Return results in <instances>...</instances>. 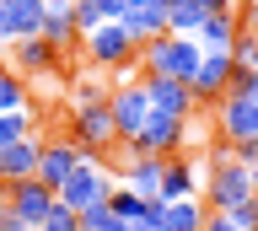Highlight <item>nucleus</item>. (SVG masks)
Segmentation results:
<instances>
[{
  "mask_svg": "<svg viewBox=\"0 0 258 231\" xmlns=\"http://www.w3.org/2000/svg\"><path fill=\"white\" fill-rule=\"evenodd\" d=\"M199 199H205L210 215H231L237 204L253 199V172H247L231 150H215V156L205 162V194Z\"/></svg>",
  "mask_w": 258,
  "mask_h": 231,
  "instance_id": "f257e3e1",
  "label": "nucleus"
},
{
  "mask_svg": "<svg viewBox=\"0 0 258 231\" xmlns=\"http://www.w3.org/2000/svg\"><path fill=\"white\" fill-rule=\"evenodd\" d=\"M199 59H205V49L194 38H183V33H161V38H151V43L135 49V70L140 75H172V81H194Z\"/></svg>",
  "mask_w": 258,
  "mask_h": 231,
  "instance_id": "f03ea898",
  "label": "nucleus"
},
{
  "mask_svg": "<svg viewBox=\"0 0 258 231\" xmlns=\"http://www.w3.org/2000/svg\"><path fill=\"white\" fill-rule=\"evenodd\" d=\"M194 124L199 118H167V113H151L145 118V129L129 140V156H183L194 145Z\"/></svg>",
  "mask_w": 258,
  "mask_h": 231,
  "instance_id": "7ed1b4c3",
  "label": "nucleus"
},
{
  "mask_svg": "<svg viewBox=\"0 0 258 231\" xmlns=\"http://www.w3.org/2000/svg\"><path fill=\"white\" fill-rule=\"evenodd\" d=\"M113 188H118V172H113L102 156H81V167L64 178L59 188V204H70V210H86V204H108Z\"/></svg>",
  "mask_w": 258,
  "mask_h": 231,
  "instance_id": "20e7f679",
  "label": "nucleus"
},
{
  "mask_svg": "<svg viewBox=\"0 0 258 231\" xmlns=\"http://www.w3.org/2000/svg\"><path fill=\"white\" fill-rule=\"evenodd\" d=\"M210 118H215V145L221 150H237V145H253L258 140V102L253 97L226 92V97L210 108Z\"/></svg>",
  "mask_w": 258,
  "mask_h": 231,
  "instance_id": "39448f33",
  "label": "nucleus"
},
{
  "mask_svg": "<svg viewBox=\"0 0 258 231\" xmlns=\"http://www.w3.org/2000/svg\"><path fill=\"white\" fill-rule=\"evenodd\" d=\"M64 134H70V140H76L86 156H108V150L118 145V129H113L108 102H76V108H70V124H64Z\"/></svg>",
  "mask_w": 258,
  "mask_h": 231,
  "instance_id": "423d86ee",
  "label": "nucleus"
},
{
  "mask_svg": "<svg viewBox=\"0 0 258 231\" xmlns=\"http://www.w3.org/2000/svg\"><path fill=\"white\" fill-rule=\"evenodd\" d=\"M135 49H140V43L124 33V22H102L92 38H81V54H86L92 70H124L129 75V70H135Z\"/></svg>",
  "mask_w": 258,
  "mask_h": 231,
  "instance_id": "0eeeda50",
  "label": "nucleus"
},
{
  "mask_svg": "<svg viewBox=\"0 0 258 231\" xmlns=\"http://www.w3.org/2000/svg\"><path fill=\"white\" fill-rule=\"evenodd\" d=\"M108 113H113V129H118V145H129V140L145 129V118H151L145 81H118L108 92Z\"/></svg>",
  "mask_w": 258,
  "mask_h": 231,
  "instance_id": "6e6552de",
  "label": "nucleus"
},
{
  "mask_svg": "<svg viewBox=\"0 0 258 231\" xmlns=\"http://www.w3.org/2000/svg\"><path fill=\"white\" fill-rule=\"evenodd\" d=\"M231 75H237V59H231V54H205V59H199V70H194V81H188L194 102L210 113V108L231 92Z\"/></svg>",
  "mask_w": 258,
  "mask_h": 231,
  "instance_id": "1a4fd4ad",
  "label": "nucleus"
},
{
  "mask_svg": "<svg viewBox=\"0 0 258 231\" xmlns=\"http://www.w3.org/2000/svg\"><path fill=\"white\" fill-rule=\"evenodd\" d=\"M81 156H86V150H81L76 140H70V134H43V156H38V183L59 194V188H64V178H70V172L81 167Z\"/></svg>",
  "mask_w": 258,
  "mask_h": 231,
  "instance_id": "9d476101",
  "label": "nucleus"
},
{
  "mask_svg": "<svg viewBox=\"0 0 258 231\" xmlns=\"http://www.w3.org/2000/svg\"><path fill=\"white\" fill-rule=\"evenodd\" d=\"M205 194V162L199 156H167V172H161V204H177V199H199Z\"/></svg>",
  "mask_w": 258,
  "mask_h": 231,
  "instance_id": "9b49d317",
  "label": "nucleus"
},
{
  "mask_svg": "<svg viewBox=\"0 0 258 231\" xmlns=\"http://www.w3.org/2000/svg\"><path fill=\"white\" fill-rule=\"evenodd\" d=\"M145 81V97H151V113H167V118H199L205 108L194 102L188 81H172V75H140Z\"/></svg>",
  "mask_w": 258,
  "mask_h": 231,
  "instance_id": "f8f14e48",
  "label": "nucleus"
},
{
  "mask_svg": "<svg viewBox=\"0 0 258 231\" xmlns=\"http://www.w3.org/2000/svg\"><path fill=\"white\" fill-rule=\"evenodd\" d=\"M43 33V0H0V49Z\"/></svg>",
  "mask_w": 258,
  "mask_h": 231,
  "instance_id": "ddd939ff",
  "label": "nucleus"
},
{
  "mask_svg": "<svg viewBox=\"0 0 258 231\" xmlns=\"http://www.w3.org/2000/svg\"><path fill=\"white\" fill-rule=\"evenodd\" d=\"M6 65H11L22 81H43V75H54V70H59V54L48 49L43 38H22V43H11V49H6Z\"/></svg>",
  "mask_w": 258,
  "mask_h": 231,
  "instance_id": "4468645a",
  "label": "nucleus"
},
{
  "mask_svg": "<svg viewBox=\"0 0 258 231\" xmlns=\"http://www.w3.org/2000/svg\"><path fill=\"white\" fill-rule=\"evenodd\" d=\"M54 188H43V183L38 178H27V183H11V188H6V204H11L16 215H22V220H27V226H43L48 220V210H54Z\"/></svg>",
  "mask_w": 258,
  "mask_h": 231,
  "instance_id": "2eb2a0df",
  "label": "nucleus"
},
{
  "mask_svg": "<svg viewBox=\"0 0 258 231\" xmlns=\"http://www.w3.org/2000/svg\"><path fill=\"white\" fill-rule=\"evenodd\" d=\"M237 38H242V11H210V17L199 22L194 43H199L205 54H231Z\"/></svg>",
  "mask_w": 258,
  "mask_h": 231,
  "instance_id": "dca6fc26",
  "label": "nucleus"
},
{
  "mask_svg": "<svg viewBox=\"0 0 258 231\" xmlns=\"http://www.w3.org/2000/svg\"><path fill=\"white\" fill-rule=\"evenodd\" d=\"M38 156H43V140H16V145L0 150V183H27L38 178Z\"/></svg>",
  "mask_w": 258,
  "mask_h": 231,
  "instance_id": "f3484780",
  "label": "nucleus"
},
{
  "mask_svg": "<svg viewBox=\"0 0 258 231\" xmlns=\"http://www.w3.org/2000/svg\"><path fill=\"white\" fill-rule=\"evenodd\" d=\"M161 172H167V156H129L118 183H124L129 194H140V199H156L161 194Z\"/></svg>",
  "mask_w": 258,
  "mask_h": 231,
  "instance_id": "a211bd4d",
  "label": "nucleus"
},
{
  "mask_svg": "<svg viewBox=\"0 0 258 231\" xmlns=\"http://www.w3.org/2000/svg\"><path fill=\"white\" fill-rule=\"evenodd\" d=\"M38 38H43L54 54L81 49V33H76V17H70V11H43V33H38Z\"/></svg>",
  "mask_w": 258,
  "mask_h": 231,
  "instance_id": "6ab92c4d",
  "label": "nucleus"
},
{
  "mask_svg": "<svg viewBox=\"0 0 258 231\" xmlns=\"http://www.w3.org/2000/svg\"><path fill=\"white\" fill-rule=\"evenodd\" d=\"M205 17H210V11L199 6V0H167V33H183V38H194Z\"/></svg>",
  "mask_w": 258,
  "mask_h": 231,
  "instance_id": "aec40b11",
  "label": "nucleus"
},
{
  "mask_svg": "<svg viewBox=\"0 0 258 231\" xmlns=\"http://www.w3.org/2000/svg\"><path fill=\"white\" fill-rule=\"evenodd\" d=\"M16 140H38V113L22 108V113H0V150L16 145Z\"/></svg>",
  "mask_w": 258,
  "mask_h": 231,
  "instance_id": "412c9836",
  "label": "nucleus"
},
{
  "mask_svg": "<svg viewBox=\"0 0 258 231\" xmlns=\"http://www.w3.org/2000/svg\"><path fill=\"white\" fill-rule=\"evenodd\" d=\"M124 33L135 38V43H151V38L167 33V11H140V6H135V11L124 17Z\"/></svg>",
  "mask_w": 258,
  "mask_h": 231,
  "instance_id": "4be33fe9",
  "label": "nucleus"
},
{
  "mask_svg": "<svg viewBox=\"0 0 258 231\" xmlns=\"http://www.w3.org/2000/svg\"><path fill=\"white\" fill-rule=\"evenodd\" d=\"M22 108H32V97H27V81L16 75L11 65L0 70V113H22Z\"/></svg>",
  "mask_w": 258,
  "mask_h": 231,
  "instance_id": "5701e85b",
  "label": "nucleus"
},
{
  "mask_svg": "<svg viewBox=\"0 0 258 231\" xmlns=\"http://www.w3.org/2000/svg\"><path fill=\"white\" fill-rule=\"evenodd\" d=\"M70 17H76V33H81V38H92L97 27L108 22V17H102V0H76V6H70Z\"/></svg>",
  "mask_w": 258,
  "mask_h": 231,
  "instance_id": "b1692460",
  "label": "nucleus"
},
{
  "mask_svg": "<svg viewBox=\"0 0 258 231\" xmlns=\"http://www.w3.org/2000/svg\"><path fill=\"white\" fill-rule=\"evenodd\" d=\"M43 231H81V210H70V204H59V199H54V210H48Z\"/></svg>",
  "mask_w": 258,
  "mask_h": 231,
  "instance_id": "393cba45",
  "label": "nucleus"
},
{
  "mask_svg": "<svg viewBox=\"0 0 258 231\" xmlns=\"http://www.w3.org/2000/svg\"><path fill=\"white\" fill-rule=\"evenodd\" d=\"M108 92H113V86H102V81H81L76 97H70V108H76V102H108Z\"/></svg>",
  "mask_w": 258,
  "mask_h": 231,
  "instance_id": "a878e982",
  "label": "nucleus"
},
{
  "mask_svg": "<svg viewBox=\"0 0 258 231\" xmlns=\"http://www.w3.org/2000/svg\"><path fill=\"white\" fill-rule=\"evenodd\" d=\"M231 220H237L242 231H258V194L247 199V204H237V210H231Z\"/></svg>",
  "mask_w": 258,
  "mask_h": 231,
  "instance_id": "bb28decb",
  "label": "nucleus"
},
{
  "mask_svg": "<svg viewBox=\"0 0 258 231\" xmlns=\"http://www.w3.org/2000/svg\"><path fill=\"white\" fill-rule=\"evenodd\" d=\"M199 231H242V226L231 220V215H205V226H199Z\"/></svg>",
  "mask_w": 258,
  "mask_h": 231,
  "instance_id": "cd10ccee",
  "label": "nucleus"
},
{
  "mask_svg": "<svg viewBox=\"0 0 258 231\" xmlns=\"http://www.w3.org/2000/svg\"><path fill=\"white\" fill-rule=\"evenodd\" d=\"M102 17H108V22H124L129 17V0H102Z\"/></svg>",
  "mask_w": 258,
  "mask_h": 231,
  "instance_id": "c85d7f7f",
  "label": "nucleus"
},
{
  "mask_svg": "<svg viewBox=\"0 0 258 231\" xmlns=\"http://www.w3.org/2000/svg\"><path fill=\"white\" fill-rule=\"evenodd\" d=\"M0 231H27V220H22V215L6 204V210H0Z\"/></svg>",
  "mask_w": 258,
  "mask_h": 231,
  "instance_id": "c756f323",
  "label": "nucleus"
},
{
  "mask_svg": "<svg viewBox=\"0 0 258 231\" xmlns=\"http://www.w3.org/2000/svg\"><path fill=\"white\" fill-rule=\"evenodd\" d=\"M135 6H140V11H167V0H129V11H135Z\"/></svg>",
  "mask_w": 258,
  "mask_h": 231,
  "instance_id": "7c9ffc66",
  "label": "nucleus"
},
{
  "mask_svg": "<svg viewBox=\"0 0 258 231\" xmlns=\"http://www.w3.org/2000/svg\"><path fill=\"white\" fill-rule=\"evenodd\" d=\"M205 11H237V0H199Z\"/></svg>",
  "mask_w": 258,
  "mask_h": 231,
  "instance_id": "2f4dec72",
  "label": "nucleus"
},
{
  "mask_svg": "<svg viewBox=\"0 0 258 231\" xmlns=\"http://www.w3.org/2000/svg\"><path fill=\"white\" fill-rule=\"evenodd\" d=\"M76 0H43V11H70Z\"/></svg>",
  "mask_w": 258,
  "mask_h": 231,
  "instance_id": "473e14b6",
  "label": "nucleus"
},
{
  "mask_svg": "<svg viewBox=\"0 0 258 231\" xmlns=\"http://www.w3.org/2000/svg\"><path fill=\"white\" fill-rule=\"evenodd\" d=\"M102 231H135V226H124V220H118V215H113V220H108V226H102Z\"/></svg>",
  "mask_w": 258,
  "mask_h": 231,
  "instance_id": "72a5a7b5",
  "label": "nucleus"
},
{
  "mask_svg": "<svg viewBox=\"0 0 258 231\" xmlns=\"http://www.w3.org/2000/svg\"><path fill=\"white\" fill-rule=\"evenodd\" d=\"M247 172H253V194H258V162H253V167H247Z\"/></svg>",
  "mask_w": 258,
  "mask_h": 231,
  "instance_id": "f704fd0d",
  "label": "nucleus"
},
{
  "mask_svg": "<svg viewBox=\"0 0 258 231\" xmlns=\"http://www.w3.org/2000/svg\"><path fill=\"white\" fill-rule=\"evenodd\" d=\"M0 210H6V183H0Z\"/></svg>",
  "mask_w": 258,
  "mask_h": 231,
  "instance_id": "c9c22d12",
  "label": "nucleus"
},
{
  "mask_svg": "<svg viewBox=\"0 0 258 231\" xmlns=\"http://www.w3.org/2000/svg\"><path fill=\"white\" fill-rule=\"evenodd\" d=\"M237 6H258V0H237Z\"/></svg>",
  "mask_w": 258,
  "mask_h": 231,
  "instance_id": "e433bc0d",
  "label": "nucleus"
},
{
  "mask_svg": "<svg viewBox=\"0 0 258 231\" xmlns=\"http://www.w3.org/2000/svg\"><path fill=\"white\" fill-rule=\"evenodd\" d=\"M0 70H6V54H0Z\"/></svg>",
  "mask_w": 258,
  "mask_h": 231,
  "instance_id": "4c0bfd02",
  "label": "nucleus"
},
{
  "mask_svg": "<svg viewBox=\"0 0 258 231\" xmlns=\"http://www.w3.org/2000/svg\"><path fill=\"white\" fill-rule=\"evenodd\" d=\"M27 231H43V226H27Z\"/></svg>",
  "mask_w": 258,
  "mask_h": 231,
  "instance_id": "58836bf2",
  "label": "nucleus"
},
{
  "mask_svg": "<svg viewBox=\"0 0 258 231\" xmlns=\"http://www.w3.org/2000/svg\"><path fill=\"white\" fill-rule=\"evenodd\" d=\"M253 145H258V140H253Z\"/></svg>",
  "mask_w": 258,
  "mask_h": 231,
  "instance_id": "ea45409f",
  "label": "nucleus"
}]
</instances>
